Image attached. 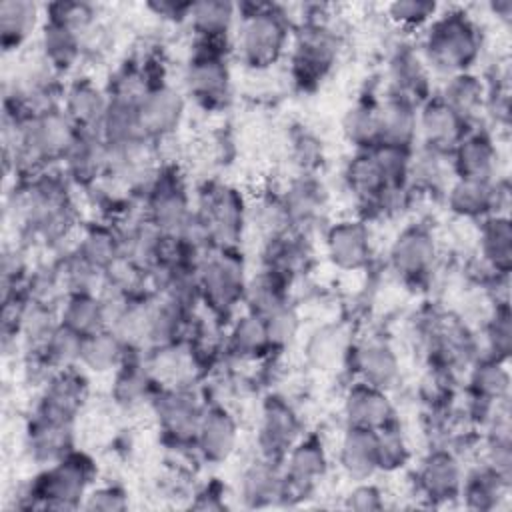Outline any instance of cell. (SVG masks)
<instances>
[{
    "label": "cell",
    "instance_id": "6da1fadb",
    "mask_svg": "<svg viewBox=\"0 0 512 512\" xmlns=\"http://www.w3.org/2000/svg\"><path fill=\"white\" fill-rule=\"evenodd\" d=\"M478 52L480 34L464 12H446L430 24L424 40V54L432 68L450 76L466 72Z\"/></svg>",
    "mask_w": 512,
    "mask_h": 512
},
{
    "label": "cell",
    "instance_id": "7a4b0ae2",
    "mask_svg": "<svg viewBox=\"0 0 512 512\" xmlns=\"http://www.w3.org/2000/svg\"><path fill=\"white\" fill-rule=\"evenodd\" d=\"M290 38V26L276 6L248 4L238 24V54L250 68H266L274 64Z\"/></svg>",
    "mask_w": 512,
    "mask_h": 512
},
{
    "label": "cell",
    "instance_id": "3957f363",
    "mask_svg": "<svg viewBox=\"0 0 512 512\" xmlns=\"http://www.w3.org/2000/svg\"><path fill=\"white\" fill-rule=\"evenodd\" d=\"M92 476V460L84 454L68 452L34 478L26 498L32 508L74 510L80 506Z\"/></svg>",
    "mask_w": 512,
    "mask_h": 512
},
{
    "label": "cell",
    "instance_id": "277c9868",
    "mask_svg": "<svg viewBox=\"0 0 512 512\" xmlns=\"http://www.w3.org/2000/svg\"><path fill=\"white\" fill-rule=\"evenodd\" d=\"M200 296L218 316L228 314L244 300V262L234 248H214L198 264Z\"/></svg>",
    "mask_w": 512,
    "mask_h": 512
},
{
    "label": "cell",
    "instance_id": "5b68a950",
    "mask_svg": "<svg viewBox=\"0 0 512 512\" xmlns=\"http://www.w3.org/2000/svg\"><path fill=\"white\" fill-rule=\"evenodd\" d=\"M338 56V36L320 20H308L296 36L292 52L294 78L304 86L326 76Z\"/></svg>",
    "mask_w": 512,
    "mask_h": 512
},
{
    "label": "cell",
    "instance_id": "8992f818",
    "mask_svg": "<svg viewBox=\"0 0 512 512\" xmlns=\"http://www.w3.org/2000/svg\"><path fill=\"white\" fill-rule=\"evenodd\" d=\"M148 222L162 234L176 236L186 226L190 216V200L182 178L174 168H166L156 174L148 192Z\"/></svg>",
    "mask_w": 512,
    "mask_h": 512
},
{
    "label": "cell",
    "instance_id": "52a82bcc",
    "mask_svg": "<svg viewBox=\"0 0 512 512\" xmlns=\"http://www.w3.org/2000/svg\"><path fill=\"white\" fill-rule=\"evenodd\" d=\"M186 88L204 108L226 104L230 96V72L218 46L200 44L186 70Z\"/></svg>",
    "mask_w": 512,
    "mask_h": 512
},
{
    "label": "cell",
    "instance_id": "ba28073f",
    "mask_svg": "<svg viewBox=\"0 0 512 512\" xmlns=\"http://www.w3.org/2000/svg\"><path fill=\"white\" fill-rule=\"evenodd\" d=\"M196 214L206 224L212 248H234L244 224V204L234 188L212 186Z\"/></svg>",
    "mask_w": 512,
    "mask_h": 512
},
{
    "label": "cell",
    "instance_id": "9c48e42d",
    "mask_svg": "<svg viewBox=\"0 0 512 512\" xmlns=\"http://www.w3.org/2000/svg\"><path fill=\"white\" fill-rule=\"evenodd\" d=\"M154 412L166 436L174 442L184 444L196 438V430L204 410L200 408L196 396L184 386H172L166 390H158L152 400Z\"/></svg>",
    "mask_w": 512,
    "mask_h": 512
},
{
    "label": "cell",
    "instance_id": "30bf717a",
    "mask_svg": "<svg viewBox=\"0 0 512 512\" xmlns=\"http://www.w3.org/2000/svg\"><path fill=\"white\" fill-rule=\"evenodd\" d=\"M300 440V420L292 406L278 396H270L262 408L258 444L266 460L276 462Z\"/></svg>",
    "mask_w": 512,
    "mask_h": 512
},
{
    "label": "cell",
    "instance_id": "8fae6325",
    "mask_svg": "<svg viewBox=\"0 0 512 512\" xmlns=\"http://www.w3.org/2000/svg\"><path fill=\"white\" fill-rule=\"evenodd\" d=\"M468 120L456 114L438 96L428 98L418 112V134L422 136L426 150L438 154H450L466 136Z\"/></svg>",
    "mask_w": 512,
    "mask_h": 512
},
{
    "label": "cell",
    "instance_id": "7c38bea8",
    "mask_svg": "<svg viewBox=\"0 0 512 512\" xmlns=\"http://www.w3.org/2000/svg\"><path fill=\"white\" fill-rule=\"evenodd\" d=\"M326 452L314 436L298 440L286 454V472L282 474V496H304L326 474Z\"/></svg>",
    "mask_w": 512,
    "mask_h": 512
},
{
    "label": "cell",
    "instance_id": "4fadbf2b",
    "mask_svg": "<svg viewBox=\"0 0 512 512\" xmlns=\"http://www.w3.org/2000/svg\"><path fill=\"white\" fill-rule=\"evenodd\" d=\"M184 114L182 96L168 84L152 86L138 102V120L146 138H164L172 134Z\"/></svg>",
    "mask_w": 512,
    "mask_h": 512
},
{
    "label": "cell",
    "instance_id": "5bb4252c",
    "mask_svg": "<svg viewBox=\"0 0 512 512\" xmlns=\"http://www.w3.org/2000/svg\"><path fill=\"white\" fill-rule=\"evenodd\" d=\"M434 258L436 242L424 226L406 228L390 248V264L406 280H414L430 272Z\"/></svg>",
    "mask_w": 512,
    "mask_h": 512
},
{
    "label": "cell",
    "instance_id": "9a60e30c",
    "mask_svg": "<svg viewBox=\"0 0 512 512\" xmlns=\"http://www.w3.org/2000/svg\"><path fill=\"white\" fill-rule=\"evenodd\" d=\"M236 440H238L236 420L230 416L226 408L212 406L204 410L196 430L194 446L206 462L220 464L228 460L236 448Z\"/></svg>",
    "mask_w": 512,
    "mask_h": 512
},
{
    "label": "cell",
    "instance_id": "2e32d148",
    "mask_svg": "<svg viewBox=\"0 0 512 512\" xmlns=\"http://www.w3.org/2000/svg\"><path fill=\"white\" fill-rule=\"evenodd\" d=\"M86 394L88 388L82 374H78L74 368L58 370L46 384L36 412L50 418L74 422L78 410L86 400Z\"/></svg>",
    "mask_w": 512,
    "mask_h": 512
},
{
    "label": "cell",
    "instance_id": "e0dca14e",
    "mask_svg": "<svg viewBox=\"0 0 512 512\" xmlns=\"http://www.w3.org/2000/svg\"><path fill=\"white\" fill-rule=\"evenodd\" d=\"M378 114V144L412 150L418 138V112L412 100L402 96H388L376 106Z\"/></svg>",
    "mask_w": 512,
    "mask_h": 512
},
{
    "label": "cell",
    "instance_id": "ac0fdd59",
    "mask_svg": "<svg viewBox=\"0 0 512 512\" xmlns=\"http://www.w3.org/2000/svg\"><path fill=\"white\" fill-rule=\"evenodd\" d=\"M328 258L342 270H358L370 260V232L360 220L336 222L326 234Z\"/></svg>",
    "mask_w": 512,
    "mask_h": 512
},
{
    "label": "cell",
    "instance_id": "d6986e66",
    "mask_svg": "<svg viewBox=\"0 0 512 512\" xmlns=\"http://www.w3.org/2000/svg\"><path fill=\"white\" fill-rule=\"evenodd\" d=\"M72 440V422L34 412V418L26 430V446L36 462H58L68 452H72Z\"/></svg>",
    "mask_w": 512,
    "mask_h": 512
},
{
    "label": "cell",
    "instance_id": "ffe728a7",
    "mask_svg": "<svg viewBox=\"0 0 512 512\" xmlns=\"http://www.w3.org/2000/svg\"><path fill=\"white\" fill-rule=\"evenodd\" d=\"M344 414L348 426L380 430L392 422V404L384 390L356 382L344 400Z\"/></svg>",
    "mask_w": 512,
    "mask_h": 512
},
{
    "label": "cell",
    "instance_id": "44dd1931",
    "mask_svg": "<svg viewBox=\"0 0 512 512\" xmlns=\"http://www.w3.org/2000/svg\"><path fill=\"white\" fill-rule=\"evenodd\" d=\"M462 468L456 456L448 450H436L426 456L418 472V484L430 500H450L460 494Z\"/></svg>",
    "mask_w": 512,
    "mask_h": 512
},
{
    "label": "cell",
    "instance_id": "7402d4cb",
    "mask_svg": "<svg viewBox=\"0 0 512 512\" xmlns=\"http://www.w3.org/2000/svg\"><path fill=\"white\" fill-rule=\"evenodd\" d=\"M340 466L354 480L370 478L378 466V430L348 426L340 442Z\"/></svg>",
    "mask_w": 512,
    "mask_h": 512
},
{
    "label": "cell",
    "instance_id": "603a6c76",
    "mask_svg": "<svg viewBox=\"0 0 512 512\" xmlns=\"http://www.w3.org/2000/svg\"><path fill=\"white\" fill-rule=\"evenodd\" d=\"M354 370L360 376V382L386 390L394 386L400 376V364L396 352L380 340H370L360 344L352 356Z\"/></svg>",
    "mask_w": 512,
    "mask_h": 512
},
{
    "label": "cell",
    "instance_id": "cb8c5ba5",
    "mask_svg": "<svg viewBox=\"0 0 512 512\" xmlns=\"http://www.w3.org/2000/svg\"><path fill=\"white\" fill-rule=\"evenodd\" d=\"M450 154L460 180L492 182L496 172V148L486 134H466Z\"/></svg>",
    "mask_w": 512,
    "mask_h": 512
},
{
    "label": "cell",
    "instance_id": "d4e9b609",
    "mask_svg": "<svg viewBox=\"0 0 512 512\" xmlns=\"http://www.w3.org/2000/svg\"><path fill=\"white\" fill-rule=\"evenodd\" d=\"M108 108V96L90 80H76L64 94L62 110L78 130L98 132Z\"/></svg>",
    "mask_w": 512,
    "mask_h": 512
},
{
    "label": "cell",
    "instance_id": "484cf974",
    "mask_svg": "<svg viewBox=\"0 0 512 512\" xmlns=\"http://www.w3.org/2000/svg\"><path fill=\"white\" fill-rule=\"evenodd\" d=\"M156 382L158 380L152 374L148 364H142L136 358L128 360V356H126L124 362L116 368L112 396L120 406L134 408V406L154 400V396L160 390V388L156 390V386H154Z\"/></svg>",
    "mask_w": 512,
    "mask_h": 512
},
{
    "label": "cell",
    "instance_id": "4316f807",
    "mask_svg": "<svg viewBox=\"0 0 512 512\" xmlns=\"http://www.w3.org/2000/svg\"><path fill=\"white\" fill-rule=\"evenodd\" d=\"M344 178H346V184L352 190V194L364 204L382 206L384 196L388 192H392L386 184V178H384L372 150L358 152L348 162Z\"/></svg>",
    "mask_w": 512,
    "mask_h": 512
},
{
    "label": "cell",
    "instance_id": "83f0119b",
    "mask_svg": "<svg viewBox=\"0 0 512 512\" xmlns=\"http://www.w3.org/2000/svg\"><path fill=\"white\" fill-rule=\"evenodd\" d=\"M60 324L82 338L100 332L110 324L106 302L96 294H68L60 308Z\"/></svg>",
    "mask_w": 512,
    "mask_h": 512
},
{
    "label": "cell",
    "instance_id": "f1b7e54d",
    "mask_svg": "<svg viewBox=\"0 0 512 512\" xmlns=\"http://www.w3.org/2000/svg\"><path fill=\"white\" fill-rule=\"evenodd\" d=\"M234 14H236V6L230 2L204 0V2H192L188 20L200 44L220 46V40L226 38L232 28Z\"/></svg>",
    "mask_w": 512,
    "mask_h": 512
},
{
    "label": "cell",
    "instance_id": "f546056e",
    "mask_svg": "<svg viewBox=\"0 0 512 512\" xmlns=\"http://www.w3.org/2000/svg\"><path fill=\"white\" fill-rule=\"evenodd\" d=\"M82 52V36L58 22L48 20L42 28L40 56L52 68V72L70 70Z\"/></svg>",
    "mask_w": 512,
    "mask_h": 512
},
{
    "label": "cell",
    "instance_id": "4dcf8cb0",
    "mask_svg": "<svg viewBox=\"0 0 512 512\" xmlns=\"http://www.w3.org/2000/svg\"><path fill=\"white\" fill-rule=\"evenodd\" d=\"M126 356H128L126 346L110 328H104L100 332H94L82 338L80 364L92 372L104 374V372L116 370Z\"/></svg>",
    "mask_w": 512,
    "mask_h": 512
},
{
    "label": "cell",
    "instance_id": "1f68e13d",
    "mask_svg": "<svg viewBox=\"0 0 512 512\" xmlns=\"http://www.w3.org/2000/svg\"><path fill=\"white\" fill-rule=\"evenodd\" d=\"M38 24V6L26 0H4L0 4V36L6 52L20 48Z\"/></svg>",
    "mask_w": 512,
    "mask_h": 512
},
{
    "label": "cell",
    "instance_id": "d6a6232c",
    "mask_svg": "<svg viewBox=\"0 0 512 512\" xmlns=\"http://www.w3.org/2000/svg\"><path fill=\"white\" fill-rule=\"evenodd\" d=\"M272 348L266 322L258 314L240 316L228 334V350L242 360H254Z\"/></svg>",
    "mask_w": 512,
    "mask_h": 512
},
{
    "label": "cell",
    "instance_id": "836d02e7",
    "mask_svg": "<svg viewBox=\"0 0 512 512\" xmlns=\"http://www.w3.org/2000/svg\"><path fill=\"white\" fill-rule=\"evenodd\" d=\"M448 208L464 220H474L494 212L492 182L458 178V182L448 192Z\"/></svg>",
    "mask_w": 512,
    "mask_h": 512
},
{
    "label": "cell",
    "instance_id": "e575fe53",
    "mask_svg": "<svg viewBox=\"0 0 512 512\" xmlns=\"http://www.w3.org/2000/svg\"><path fill=\"white\" fill-rule=\"evenodd\" d=\"M286 284L288 280L282 276L270 270H262L252 282L246 284L244 300L248 304V312L258 314L260 318H268L270 314L288 306Z\"/></svg>",
    "mask_w": 512,
    "mask_h": 512
},
{
    "label": "cell",
    "instance_id": "d590c367",
    "mask_svg": "<svg viewBox=\"0 0 512 512\" xmlns=\"http://www.w3.org/2000/svg\"><path fill=\"white\" fill-rule=\"evenodd\" d=\"M480 250L486 264L498 274H508L512 256V232L506 216H492L480 228Z\"/></svg>",
    "mask_w": 512,
    "mask_h": 512
},
{
    "label": "cell",
    "instance_id": "8d00e7d4",
    "mask_svg": "<svg viewBox=\"0 0 512 512\" xmlns=\"http://www.w3.org/2000/svg\"><path fill=\"white\" fill-rule=\"evenodd\" d=\"M390 78L394 94L412 102L424 100L428 90V74L422 60L412 50H400L390 62Z\"/></svg>",
    "mask_w": 512,
    "mask_h": 512
},
{
    "label": "cell",
    "instance_id": "74e56055",
    "mask_svg": "<svg viewBox=\"0 0 512 512\" xmlns=\"http://www.w3.org/2000/svg\"><path fill=\"white\" fill-rule=\"evenodd\" d=\"M76 252L92 266L106 272L116 260L122 258V236L108 226L94 224L84 232Z\"/></svg>",
    "mask_w": 512,
    "mask_h": 512
},
{
    "label": "cell",
    "instance_id": "f35d334b",
    "mask_svg": "<svg viewBox=\"0 0 512 512\" xmlns=\"http://www.w3.org/2000/svg\"><path fill=\"white\" fill-rule=\"evenodd\" d=\"M80 348H82V336L58 322V326L36 348V352L44 366L58 372V370L74 368V364H80Z\"/></svg>",
    "mask_w": 512,
    "mask_h": 512
},
{
    "label": "cell",
    "instance_id": "ab89813d",
    "mask_svg": "<svg viewBox=\"0 0 512 512\" xmlns=\"http://www.w3.org/2000/svg\"><path fill=\"white\" fill-rule=\"evenodd\" d=\"M484 96V84L474 74L460 72L452 74L446 80L444 90L438 98L446 102L464 120H470L484 106Z\"/></svg>",
    "mask_w": 512,
    "mask_h": 512
},
{
    "label": "cell",
    "instance_id": "60d3db41",
    "mask_svg": "<svg viewBox=\"0 0 512 512\" xmlns=\"http://www.w3.org/2000/svg\"><path fill=\"white\" fill-rule=\"evenodd\" d=\"M242 498L250 506H262L274 498H282V476L276 472L272 460L252 464L242 476Z\"/></svg>",
    "mask_w": 512,
    "mask_h": 512
},
{
    "label": "cell",
    "instance_id": "b9f144b4",
    "mask_svg": "<svg viewBox=\"0 0 512 512\" xmlns=\"http://www.w3.org/2000/svg\"><path fill=\"white\" fill-rule=\"evenodd\" d=\"M374 102H356L342 120V132L346 140L358 148V152H368L378 146V114Z\"/></svg>",
    "mask_w": 512,
    "mask_h": 512
},
{
    "label": "cell",
    "instance_id": "7bdbcfd3",
    "mask_svg": "<svg viewBox=\"0 0 512 512\" xmlns=\"http://www.w3.org/2000/svg\"><path fill=\"white\" fill-rule=\"evenodd\" d=\"M470 386L474 390L476 400L480 402H500L508 392V372L496 358H486L476 364L472 370Z\"/></svg>",
    "mask_w": 512,
    "mask_h": 512
},
{
    "label": "cell",
    "instance_id": "ee69618b",
    "mask_svg": "<svg viewBox=\"0 0 512 512\" xmlns=\"http://www.w3.org/2000/svg\"><path fill=\"white\" fill-rule=\"evenodd\" d=\"M504 484L506 480H502L492 468L484 466L482 470H476L466 480H462L460 494L466 498L470 508L488 510L496 506Z\"/></svg>",
    "mask_w": 512,
    "mask_h": 512
},
{
    "label": "cell",
    "instance_id": "f6af8a7d",
    "mask_svg": "<svg viewBox=\"0 0 512 512\" xmlns=\"http://www.w3.org/2000/svg\"><path fill=\"white\" fill-rule=\"evenodd\" d=\"M292 224L312 220L322 206V190L308 178L294 182L282 196Z\"/></svg>",
    "mask_w": 512,
    "mask_h": 512
},
{
    "label": "cell",
    "instance_id": "bcb514c9",
    "mask_svg": "<svg viewBox=\"0 0 512 512\" xmlns=\"http://www.w3.org/2000/svg\"><path fill=\"white\" fill-rule=\"evenodd\" d=\"M346 348H348V340H346L344 328L324 326L310 338L308 356L316 366L326 368L338 362L346 354Z\"/></svg>",
    "mask_w": 512,
    "mask_h": 512
},
{
    "label": "cell",
    "instance_id": "7dc6e473",
    "mask_svg": "<svg viewBox=\"0 0 512 512\" xmlns=\"http://www.w3.org/2000/svg\"><path fill=\"white\" fill-rule=\"evenodd\" d=\"M406 460H408V446L404 442L402 432L394 426V422L382 426L378 430V466H380V470L402 468Z\"/></svg>",
    "mask_w": 512,
    "mask_h": 512
},
{
    "label": "cell",
    "instance_id": "c3c4849f",
    "mask_svg": "<svg viewBox=\"0 0 512 512\" xmlns=\"http://www.w3.org/2000/svg\"><path fill=\"white\" fill-rule=\"evenodd\" d=\"M436 4L434 2H424V0H402L394 2L388 6V16L404 28H418L432 20L436 14Z\"/></svg>",
    "mask_w": 512,
    "mask_h": 512
},
{
    "label": "cell",
    "instance_id": "681fc988",
    "mask_svg": "<svg viewBox=\"0 0 512 512\" xmlns=\"http://www.w3.org/2000/svg\"><path fill=\"white\" fill-rule=\"evenodd\" d=\"M486 340H488V346H490V356L488 358L502 360V358L508 356V350H510V314H508L506 302L496 306V310L490 318V324L486 328Z\"/></svg>",
    "mask_w": 512,
    "mask_h": 512
},
{
    "label": "cell",
    "instance_id": "f907efd6",
    "mask_svg": "<svg viewBox=\"0 0 512 512\" xmlns=\"http://www.w3.org/2000/svg\"><path fill=\"white\" fill-rule=\"evenodd\" d=\"M264 322H266L270 344L276 348L286 346L298 330V316L290 306H284L278 312L270 314L268 318H264Z\"/></svg>",
    "mask_w": 512,
    "mask_h": 512
},
{
    "label": "cell",
    "instance_id": "816d5d0a",
    "mask_svg": "<svg viewBox=\"0 0 512 512\" xmlns=\"http://www.w3.org/2000/svg\"><path fill=\"white\" fill-rule=\"evenodd\" d=\"M82 506L88 510H106V512L124 510L128 506V498L124 490L118 486H100L86 496V502Z\"/></svg>",
    "mask_w": 512,
    "mask_h": 512
},
{
    "label": "cell",
    "instance_id": "f5cc1de1",
    "mask_svg": "<svg viewBox=\"0 0 512 512\" xmlns=\"http://www.w3.org/2000/svg\"><path fill=\"white\" fill-rule=\"evenodd\" d=\"M348 508L354 510H380L384 506L382 494L376 486L372 484H358L350 494H348Z\"/></svg>",
    "mask_w": 512,
    "mask_h": 512
}]
</instances>
